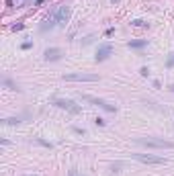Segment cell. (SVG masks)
<instances>
[{"instance_id": "1", "label": "cell", "mask_w": 174, "mask_h": 176, "mask_svg": "<svg viewBox=\"0 0 174 176\" xmlns=\"http://www.w3.org/2000/svg\"><path fill=\"white\" fill-rule=\"evenodd\" d=\"M139 145H145V147H158V150H172L174 141L168 139H158V137H137L135 139Z\"/></svg>"}, {"instance_id": "2", "label": "cell", "mask_w": 174, "mask_h": 176, "mask_svg": "<svg viewBox=\"0 0 174 176\" xmlns=\"http://www.w3.org/2000/svg\"><path fill=\"white\" fill-rule=\"evenodd\" d=\"M49 14L55 19V23H57L59 27H64V25L70 21V6H66V4H57Z\"/></svg>"}, {"instance_id": "3", "label": "cell", "mask_w": 174, "mask_h": 176, "mask_svg": "<svg viewBox=\"0 0 174 176\" xmlns=\"http://www.w3.org/2000/svg\"><path fill=\"white\" fill-rule=\"evenodd\" d=\"M53 104H55V107H59V109H64V111H70L72 115L82 113V107H80V104H76V102H74V100H70V98H53Z\"/></svg>"}, {"instance_id": "4", "label": "cell", "mask_w": 174, "mask_h": 176, "mask_svg": "<svg viewBox=\"0 0 174 176\" xmlns=\"http://www.w3.org/2000/svg\"><path fill=\"white\" fill-rule=\"evenodd\" d=\"M66 82H98L96 74H84V72H74V74H66L64 76Z\"/></svg>"}, {"instance_id": "5", "label": "cell", "mask_w": 174, "mask_h": 176, "mask_svg": "<svg viewBox=\"0 0 174 176\" xmlns=\"http://www.w3.org/2000/svg\"><path fill=\"white\" fill-rule=\"evenodd\" d=\"M82 100L92 102V104H96V107H100V109H105V111H109V113H115V111H117V107H115V104H111V102H107V100H102V98L90 96V94H82Z\"/></svg>"}, {"instance_id": "6", "label": "cell", "mask_w": 174, "mask_h": 176, "mask_svg": "<svg viewBox=\"0 0 174 176\" xmlns=\"http://www.w3.org/2000/svg\"><path fill=\"white\" fill-rule=\"evenodd\" d=\"M133 158L137 162H143V164H166L168 160L162 158V156H154V154H133Z\"/></svg>"}, {"instance_id": "7", "label": "cell", "mask_w": 174, "mask_h": 176, "mask_svg": "<svg viewBox=\"0 0 174 176\" xmlns=\"http://www.w3.org/2000/svg\"><path fill=\"white\" fill-rule=\"evenodd\" d=\"M62 55H64V51L59 47H47L43 51V57L47 62H57V59H62Z\"/></svg>"}, {"instance_id": "8", "label": "cell", "mask_w": 174, "mask_h": 176, "mask_svg": "<svg viewBox=\"0 0 174 176\" xmlns=\"http://www.w3.org/2000/svg\"><path fill=\"white\" fill-rule=\"evenodd\" d=\"M111 53H113V45H111V43L98 45V49H96V62H105Z\"/></svg>"}, {"instance_id": "9", "label": "cell", "mask_w": 174, "mask_h": 176, "mask_svg": "<svg viewBox=\"0 0 174 176\" xmlns=\"http://www.w3.org/2000/svg\"><path fill=\"white\" fill-rule=\"evenodd\" d=\"M129 47H133V49H139V47H145V45H148V41H145V39H135V41H129Z\"/></svg>"}, {"instance_id": "10", "label": "cell", "mask_w": 174, "mask_h": 176, "mask_svg": "<svg viewBox=\"0 0 174 176\" xmlns=\"http://www.w3.org/2000/svg\"><path fill=\"white\" fill-rule=\"evenodd\" d=\"M166 66H168V68H172V66H174V53H170V55H168V62H166Z\"/></svg>"}, {"instance_id": "11", "label": "cell", "mask_w": 174, "mask_h": 176, "mask_svg": "<svg viewBox=\"0 0 174 176\" xmlns=\"http://www.w3.org/2000/svg\"><path fill=\"white\" fill-rule=\"evenodd\" d=\"M23 27H25V25H23V23H16V25H12V31H21V29H23Z\"/></svg>"}, {"instance_id": "12", "label": "cell", "mask_w": 174, "mask_h": 176, "mask_svg": "<svg viewBox=\"0 0 174 176\" xmlns=\"http://www.w3.org/2000/svg\"><path fill=\"white\" fill-rule=\"evenodd\" d=\"M37 143H41V145H45V147H51V143L49 141H43V139H35Z\"/></svg>"}, {"instance_id": "13", "label": "cell", "mask_w": 174, "mask_h": 176, "mask_svg": "<svg viewBox=\"0 0 174 176\" xmlns=\"http://www.w3.org/2000/svg\"><path fill=\"white\" fill-rule=\"evenodd\" d=\"M4 84H6V86H8V88H12V90H19V88L14 86V84H12V82H10V80H4Z\"/></svg>"}, {"instance_id": "14", "label": "cell", "mask_w": 174, "mask_h": 176, "mask_svg": "<svg viewBox=\"0 0 174 176\" xmlns=\"http://www.w3.org/2000/svg\"><path fill=\"white\" fill-rule=\"evenodd\" d=\"M133 25H135V27H143V25H145V23H143V21H141V19H137V21H133Z\"/></svg>"}, {"instance_id": "15", "label": "cell", "mask_w": 174, "mask_h": 176, "mask_svg": "<svg viewBox=\"0 0 174 176\" xmlns=\"http://www.w3.org/2000/svg\"><path fill=\"white\" fill-rule=\"evenodd\" d=\"M139 74H141V76H150V70H148V68H141Z\"/></svg>"}, {"instance_id": "16", "label": "cell", "mask_w": 174, "mask_h": 176, "mask_svg": "<svg viewBox=\"0 0 174 176\" xmlns=\"http://www.w3.org/2000/svg\"><path fill=\"white\" fill-rule=\"evenodd\" d=\"M94 123H96V125H100V127H102V125H105V119H100V117H96V119H94Z\"/></svg>"}, {"instance_id": "17", "label": "cell", "mask_w": 174, "mask_h": 176, "mask_svg": "<svg viewBox=\"0 0 174 176\" xmlns=\"http://www.w3.org/2000/svg\"><path fill=\"white\" fill-rule=\"evenodd\" d=\"M31 47H33L31 41H25V43H23V49H31Z\"/></svg>"}, {"instance_id": "18", "label": "cell", "mask_w": 174, "mask_h": 176, "mask_svg": "<svg viewBox=\"0 0 174 176\" xmlns=\"http://www.w3.org/2000/svg\"><path fill=\"white\" fill-rule=\"evenodd\" d=\"M74 131L80 133V135H84V133H86V129H82V127H74Z\"/></svg>"}, {"instance_id": "19", "label": "cell", "mask_w": 174, "mask_h": 176, "mask_svg": "<svg viewBox=\"0 0 174 176\" xmlns=\"http://www.w3.org/2000/svg\"><path fill=\"white\" fill-rule=\"evenodd\" d=\"M35 4H37V6H39V4H43V0H35Z\"/></svg>"}, {"instance_id": "20", "label": "cell", "mask_w": 174, "mask_h": 176, "mask_svg": "<svg viewBox=\"0 0 174 176\" xmlns=\"http://www.w3.org/2000/svg\"><path fill=\"white\" fill-rule=\"evenodd\" d=\"M70 176H76V170H70Z\"/></svg>"}, {"instance_id": "21", "label": "cell", "mask_w": 174, "mask_h": 176, "mask_svg": "<svg viewBox=\"0 0 174 176\" xmlns=\"http://www.w3.org/2000/svg\"><path fill=\"white\" fill-rule=\"evenodd\" d=\"M170 90H172V92H174V84H172V86H170Z\"/></svg>"}, {"instance_id": "22", "label": "cell", "mask_w": 174, "mask_h": 176, "mask_svg": "<svg viewBox=\"0 0 174 176\" xmlns=\"http://www.w3.org/2000/svg\"><path fill=\"white\" fill-rule=\"evenodd\" d=\"M23 176H31V174H23Z\"/></svg>"}, {"instance_id": "23", "label": "cell", "mask_w": 174, "mask_h": 176, "mask_svg": "<svg viewBox=\"0 0 174 176\" xmlns=\"http://www.w3.org/2000/svg\"><path fill=\"white\" fill-rule=\"evenodd\" d=\"M113 2H119V0H113Z\"/></svg>"}]
</instances>
